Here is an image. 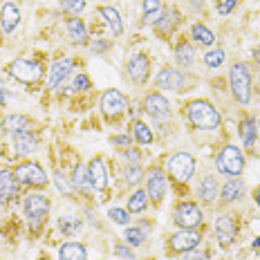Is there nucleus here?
Returning a JSON list of instances; mask_svg holds the SVG:
<instances>
[{
    "label": "nucleus",
    "mask_w": 260,
    "mask_h": 260,
    "mask_svg": "<svg viewBox=\"0 0 260 260\" xmlns=\"http://www.w3.org/2000/svg\"><path fill=\"white\" fill-rule=\"evenodd\" d=\"M204 63H207V68H220L222 63H224V50H211V52H207L204 54Z\"/></svg>",
    "instance_id": "nucleus-38"
},
{
    "label": "nucleus",
    "mask_w": 260,
    "mask_h": 260,
    "mask_svg": "<svg viewBox=\"0 0 260 260\" xmlns=\"http://www.w3.org/2000/svg\"><path fill=\"white\" fill-rule=\"evenodd\" d=\"M146 207H148V193H146L144 188H139V191H135L130 195V202H128L130 213H142Z\"/></svg>",
    "instance_id": "nucleus-28"
},
{
    "label": "nucleus",
    "mask_w": 260,
    "mask_h": 260,
    "mask_svg": "<svg viewBox=\"0 0 260 260\" xmlns=\"http://www.w3.org/2000/svg\"><path fill=\"white\" fill-rule=\"evenodd\" d=\"M242 195H245V184H242L240 180H229L224 186H222L220 200L224 204H231V202H238Z\"/></svg>",
    "instance_id": "nucleus-21"
},
{
    "label": "nucleus",
    "mask_w": 260,
    "mask_h": 260,
    "mask_svg": "<svg viewBox=\"0 0 260 260\" xmlns=\"http://www.w3.org/2000/svg\"><path fill=\"white\" fill-rule=\"evenodd\" d=\"M16 193H18V180L12 171L3 169L0 171V202H9Z\"/></svg>",
    "instance_id": "nucleus-18"
},
{
    "label": "nucleus",
    "mask_w": 260,
    "mask_h": 260,
    "mask_svg": "<svg viewBox=\"0 0 260 260\" xmlns=\"http://www.w3.org/2000/svg\"><path fill=\"white\" fill-rule=\"evenodd\" d=\"M238 0H218V14L220 16H229L236 9Z\"/></svg>",
    "instance_id": "nucleus-41"
},
{
    "label": "nucleus",
    "mask_w": 260,
    "mask_h": 260,
    "mask_svg": "<svg viewBox=\"0 0 260 260\" xmlns=\"http://www.w3.org/2000/svg\"><path fill=\"white\" fill-rule=\"evenodd\" d=\"M240 137H242V144L247 148H251L253 142H256V121L253 119H245L240 123Z\"/></svg>",
    "instance_id": "nucleus-30"
},
{
    "label": "nucleus",
    "mask_w": 260,
    "mask_h": 260,
    "mask_svg": "<svg viewBox=\"0 0 260 260\" xmlns=\"http://www.w3.org/2000/svg\"><path fill=\"white\" fill-rule=\"evenodd\" d=\"M61 9L65 14L79 16V14H83V9H85V0H61Z\"/></svg>",
    "instance_id": "nucleus-37"
},
{
    "label": "nucleus",
    "mask_w": 260,
    "mask_h": 260,
    "mask_svg": "<svg viewBox=\"0 0 260 260\" xmlns=\"http://www.w3.org/2000/svg\"><path fill=\"white\" fill-rule=\"evenodd\" d=\"M123 157H126V159H130L133 164H139V157H142V155H139L135 148H130V146H128V148L123 150Z\"/></svg>",
    "instance_id": "nucleus-47"
},
{
    "label": "nucleus",
    "mask_w": 260,
    "mask_h": 260,
    "mask_svg": "<svg viewBox=\"0 0 260 260\" xmlns=\"http://www.w3.org/2000/svg\"><path fill=\"white\" fill-rule=\"evenodd\" d=\"M65 27H68V36L72 43H77V45H83L85 41H88V29H85L83 20L79 18V16H72V18L65 23Z\"/></svg>",
    "instance_id": "nucleus-20"
},
{
    "label": "nucleus",
    "mask_w": 260,
    "mask_h": 260,
    "mask_svg": "<svg viewBox=\"0 0 260 260\" xmlns=\"http://www.w3.org/2000/svg\"><path fill=\"white\" fill-rule=\"evenodd\" d=\"M81 229V222L77 218H61L58 220V231L63 236H74Z\"/></svg>",
    "instance_id": "nucleus-35"
},
{
    "label": "nucleus",
    "mask_w": 260,
    "mask_h": 260,
    "mask_svg": "<svg viewBox=\"0 0 260 260\" xmlns=\"http://www.w3.org/2000/svg\"><path fill=\"white\" fill-rule=\"evenodd\" d=\"M229 85L238 104H249L251 99V74L245 63H234L229 70Z\"/></svg>",
    "instance_id": "nucleus-2"
},
{
    "label": "nucleus",
    "mask_w": 260,
    "mask_h": 260,
    "mask_svg": "<svg viewBox=\"0 0 260 260\" xmlns=\"http://www.w3.org/2000/svg\"><path fill=\"white\" fill-rule=\"evenodd\" d=\"M144 108H146V112L155 119H164V117L171 115L169 99H166L164 94H159V92H150V94L144 99Z\"/></svg>",
    "instance_id": "nucleus-13"
},
{
    "label": "nucleus",
    "mask_w": 260,
    "mask_h": 260,
    "mask_svg": "<svg viewBox=\"0 0 260 260\" xmlns=\"http://www.w3.org/2000/svg\"><path fill=\"white\" fill-rule=\"evenodd\" d=\"M5 101L7 99H5V90H3V83H0V106H5Z\"/></svg>",
    "instance_id": "nucleus-49"
},
{
    "label": "nucleus",
    "mask_w": 260,
    "mask_h": 260,
    "mask_svg": "<svg viewBox=\"0 0 260 260\" xmlns=\"http://www.w3.org/2000/svg\"><path fill=\"white\" fill-rule=\"evenodd\" d=\"M144 177V171L139 169V164H130L126 169V182L130 186H135V184H139V180Z\"/></svg>",
    "instance_id": "nucleus-39"
},
{
    "label": "nucleus",
    "mask_w": 260,
    "mask_h": 260,
    "mask_svg": "<svg viewBox=\"0 0 260 260\" xmlns=\"http://www.w3.org/2000/svg\"><path fill=\"white\" fill-rule=\"evenodd\" d=\"M99 14L106 18L108 27L112 29V36H121L123 34V23H121V16L115 7H108V5H101L99 7Z\"/></svg>",
    "instance_id": "nucleus-23"
},
{
    "label": "nucleus",
    "mask_w": 260,
    "mask_h": 260,
    "mask_svg": "<svg viewBox=\"0 0 260 260\" xmlns=\"http://www.w3.org/2000/svg\"><path fill=\"white\" fill-rule=\"evenodd\" d=\"M108 47H110V43H108V41H96V43H92V52H106Z\"/></svg>",
    "instance_id": "nucleus-48"
},
{
    "label": "nucleus",
    "mask_w": 260,
    "mask_h": 260,
    "mask_svg": "<svg viewBox=\"0 0 260 260\" xmlns=\"http://www.w3.org/2000/svg\"><path fill=\"white\" fill-rule=\"evenodd\" d=\"M9 74L16 81H23V83H34L43 77V68L41 63L29 61V58H16L9 63Z\"/></svg>",
    "instance_id": "nucleus-4"
},
{
    "label": "nucleus",
    "mask_w": 260,
    "mask_h": 260,
    "mask_svg": "<svg viewBox=\"0 0 260 260\" xmlns=\"http://www.w3.org/2000/svg\"><path fill=\"white\" fill-rule=\"evenodd\" d=\"M198 245H200V234H198V231H193V229L177 231V234L171 236V240H169L171 251H175V253L191 251V249H195Z\"/></svg>",
    "instance_id": "nucleus-12"
},
{
    "label": "nucleus",
    "mask_w": 260,
    "mask_h": 260,
    "mask_svg": "<svg viewBox=\"0 0 260 260\" xmlns=\"http://www.w3.org/2000/svg\"><path fill=\"white\" fill-rule=\"evenodd\" d=\"M72 184L74 188H81V191H88L90 188V177H88V169L83 166H77L72 173Z\"/></svg>",
    "instance_id": "nucleus-34"
},
{
    "label": "nucleus",
    "mask_w": 260,
    "mask_h": 260,
    "mask_svg": "<svg viewBox=\"0 0 260 260\" xmlns=\"http://www.w3.org/2000/svg\"><path fill=\"white\" fill-rule=\"evenodd\" d=\"M108 218H110V220H115L117 222V224H126V222H128V211L126 209H110V211H108Z\"/></svg>",
    "instance_id": "nucleus-40"
},
{
    "label": "nucleus",
    "mask_w": 260,
    "mask_h": 260,
    "mask_svg": "<svg viewBox=\"0 0 260 260\" xmlns=\"http://www.w3.org/2000/svg\"><path fill=\"white\" fill-rule=\"evenodd\" d=\"M200 198L204 200V202H213L215 198H218V180H215L213 175H207L200 184Z\"/></svg>",
    "instance_id": "nucleus-27"
},
{
    "label": "nucleus",
    "mask_w": 260,
    "mask_h": 260,
    "mask_svg": "<svg viewBox=\"0 0 260 260\" xmlns=\"http://www.w3.org/2000/svg\"><path fill=\"white\" fill-rule=\"evenodd\" d=\"M256 202H258V207H260V188H258V193H256Z\"/></svg>",
    "instance_id": "nucleus-50"
},
{
    "label": "nucleus",
    "mask_w": 260,
    "mask_h": 260,
    "mask_svg": "<svg viewBox=\"0 0 260 260\" xmlns=\"http://www.w3.org/2000/svg\"><path fill=\"white\" fill-rule=\"evenodd\" d=\"M215 169L222 175H229V177H238L245 169V155L238 146H224L220 150L218 159H215Z\"/></svg>",
    "instance_id": "nucleus-3"
},
{
    "label": "nucleus",
    "mask_w": 260,
    "mask_h": 260,
    "mask_svg": "<svg viewBox=\"0 0 260 260\" xmlns=\"http://www.w3.org/2000/svg\"><path fill=\"white\" fill-rule=\"evenodd\" d=\"M14 144H16V150L18 155H29L39 148V139L29 133V130H23V133H16L14 137Z\"/></svg>",
    "instance_id": "nucleus-22"
},
{
    "label": "nucleus",
    "mask_w": 260,
    "mask_h": 260,
    "mask_svg": "<svg viewBox=\"0 0 260 260\" xmlns=\"http://www.w3.org/2000/svg\"><path fill=\"white\" fill-rule=\"evenodd\" d=\"M14 175L20 184H27V186H34V188H43L47 184L45 171H43L41 164H36V161H27V164L16 166Z\"/></svg>",
    "instance_id": "nucleus-6"
},
{
    "label": "nucleus",
    "mask_w": 260,
    "mask_h": 260,
    "mask_svg": "<svg viewBox=\"0 0 260 260\" xmlns=\"http://www.w3.org/2000/svg\"><path fill=\"white\" fill-rule=\"evenodd\" d=\"M23 211L29 220H43L50 213V200L41 193H31L23 200Z\"/></svg>",
    "instance_id": "nucleus-9"
},
{
    "label": "nucleus",
    "mask_w": 260,
    "mask_h": 260,
    "mask_svg": "<svg viewBox=\"0 0 260 260\" xmlns=\"http://www.w3.org/2000/svg\"><path fill=\"white\" fill-rule=\"evenodd\" d=\"M126 106H128L126 96L119 90H108V92H104V96H101V112H104L106 117H119L126 110Z\"/></svg>",
    "instance_id": "nucleus-10"
},
{
    "label": "nucleus",
    "mask_w": 260,
    "mask_h": 260,
    "mask_svg": "<svg viewBox=\"0 0 260 260\" xmlns=\"http://www.w3.org/2000/svg\"><path fill=\"white\" fill-rule=\"evenodd\" d=\"M193 58H195V52H193L191 43H188V41L177 43V47H175V61H177V65H182V68H191Z\"/></svg>",
    "instance_id": "nucleus-25"
},
{
    "label": "nucleus",
    "mask_w": 260,
    "mask_h": 260,
    "mask_svg": "<svg viewBox=\"0 0 260 260\" xmlns=\"http://www.w3.org/2000/svg\"><path fill=\"white\" fill-rule=\"evenodd\" d=\"M146 193H148V198L153 200L155 204H159L161 200H164L166 195V188H169V182H166V175L161 169H150L148 175H146Z\"/></svg>",
    "instance_id": "nucleus-8"
},
{
    "label": "nucleus",
    "mask_w": 260,
    "mask_h": 260,
    "mask_svg": "<svg viewBox=\"0 0 260 260\" xmlns=\"http://www.w3.org/2000/svg\"><path fill=\"white\" fill-rule=\"evenodd\" d=\"M58 258L61 260H88V253H85V247L79 245V242H65L58 249Z\"/></svg>",
    "instance_id": "nucleus-24"
},
{
    "label": "nucleus",
    "mask_w": 260,
    "mask_h": 260,
    "mask_svg": "<svg viewBox=\"0 0 260 260\" xmlns=\"http://www.w3.org/2000/svg\"><path fill=\"white\" fill-rule=\"evenodd\" d=\"M148 74H150L148 56H146V54H133V56L128 58V77L137 85H142L148 81Z\"/></svg>",
    "instance_id": "nucleus-11"
},
{
    "label": "nucleus",
    "mask_w": 260,
    "mask_h": 260,
    "mask_svg": "<svg viewBox=\"0 0 260 260\" xmlns=\"http://www.w3.org/2000/svg\"><path fill=\"white\" fill-rule=\"evenodd\" d=\"M215 238L222 247H231L236 240V220L231 215H220L215 220Z\"/></svg>",
    "instance_id": "nucleus-14"
},
{
    "label": "nucleus",
    "mask_w": 260,
    "mask_h": 260,
    "mask_svg": "<svg viewBox=\"0 0 260 260\" xmlns=\"http://www.w3.org/2000/svg\"><path fill=\"white\" fill-rule=\"evenodd\" d=\"M171 18H173V14L169 12H161V16L155 20V29H157V34H161V36H166V34H171V29H173V23H171Z\"/></svg>",
    "instance_id": "nucleus-36"
},
{
    "label": "nucleus",
    "mask_w": 260,
    "mask_h": 260,
    "mask_svg": "<svg viewBox=\"0 0 260 260\" xmlns=\"http://www.w3.org/2000/svg\"><path fill=\"white\" fill-rule=\"evenodd\" d=\"M18 23H20V9L14 3H5L3 9H0V25H3V29L9 34V31L16 29Z\"/></svg>",
    "instance_id": "nucleus-19"
},
{
    "label": "nucleus",
    "mask_w": 260,
    "mask_h": 260,
    "mask_svg": "<svg viewBox=\"0 0 260 260\" xmlns=\"http://www.w3.org/2000/svg\"><path fill=\"white\" fill-rule=\"evenodd\" d=\"M142 9H144L146 23H148V20H157V18L161 16V12H164V9H161V3H159V0H144V3H142Z\"/></svg>",
    "instance_id": "nucleus-32"
},
{
    "label": "nucleus",
    "mask_w": 260,
    "mask_h": 260,
    "mask_svg": "<svg viewBox=\"0 0 260 260\" xmlns=\"http://www.w3.org/2000/svg\"><path fill=\"white\" fill-rule=\"evenodd\" d=\"M110 142H112V146H123V148H128L130 146V135H119V137H112Z\"/></svg>",
    "instance_id": "nucleus-46"
},
{
    "label": "nucleus",
    "mask_w": 260,
    "mask_h": 260,
    "mask_svg": "<svg viewBox=\"0 0 260 260\" xmlns=\"http://www.w3.org/2000/svg\"><path fill=\"white\" fill-rule=\"evenodd\" d=\"M184 83H186V79H184V74L175 68H164L159 74H157V85H159L161 90L177 92V90L184 88Z\"/></svg>",
    "instance_id": "nucleus-16"
},
{
    "label": "nucleus",
    "mask_w": 260,
    "mask_h": 260,
    "mask_svg": "<svg viewBox=\"0 0 260 260\" xmlns=\"http://www.w3.org/2000/svg\"><path fill=\"white\" fill-rule=\"evenodd\" d=\"M27 123H29V119H27L25 115H7L3 121L5 130H9V133H23V130L27 128Z\"/></svg>",
    "instance_id": "nucleus-29"
},
{
    "label": "nucleus",
    "mask_w": 260,
    "mask_h": 260,
    "mask_svg": "<svg viewBox=\"0 0 260 260\" xmlns=\"http://www.w3.org/2000/svg\"><path fill=\"white\" fill-rule=\"evenodd\" d=\"M115 256L119 258H123V260H135V253H133V249H130V245H117L115 247Z\"/></svg>",
    "instance_id": "nucleus-43"
},
{
    "label": "nucleus",
    "mask_w": 260,
    "mask_h": 260,
    "mask_svg": "<svg viewBox=\"0 0 260 260\" xmlns=\"http://www.w3.org/2000/svg\"><path fill=\"white\" fill-rule=\"evenodd\" d=\"M169 173L173 175V180H175V182L186 184L193 177V173H195V159H193V155H188V153L173 155L171 161H169Z\"/></svg>",
    "instance_id": "nucleus-5"
},
{
    "label": "nucleus",
    "mask_w": 260,
    "mask_h": 260,
    "mask_svg": "<svg viewBox=\"0 0 260 260\" xmlns=\"http://www.w3.org/2000/svg\"><path fill=\"white\" fill-rule=\"evenodd\" d=\"M173 220L180 229H195V226L202 224V211L193 202H182L173 213Z\"/></svg>",
    "instance_id": "nucleus-7"
},
{
    "label": "nucleus",
    "mask_w": 260,
    "mask_h": 260,
    "mask_svg": "<svg viewBox=\"0 0 260 260\" xmlns=\"http://www.w3.org/2000/svg\"><path fill=\"white\" fill-rule=\"evenodd\" d=\"M123 240H126V245H130V247H142L146 242V231L139 229V226H128V229L123 231Z\"/></svg>",
    "instance_id": "nucleus-31"
},
{
    "label": "nucleus",
    "mask_w": 260,
    "mask_h": 260,
    "mask_svg": "<svg viewBox=\"0 0 260 260\" xmlns=\"http://www.w3.org/2000/svg\"><path fill=\"white\" fill-rule=\"evenodd\" d=\"M191 36H193V41H198L200 45H204V47H211L215 43V36H213V31L209 29V27H204L202 23H195L191 27Z\"/></svg>",
    "instance_id": "nucleus-26"
},
{
    "label": "nucleus",
    "mask_w": 260,
    "mask_h": 260,
    "mask_svg": "<svg viewBox=\"0 0 260 260\" xmlns=\"http://www.w3.org/2000/svg\"><path fill=\"white\" fill-rule=\"evenodd\" d=\"M54 182H56V188H58V191H61L63 195H70V193H72V188L68 186V180H65L61 173H56V175H54Z\"/></svg>",
    "instance_id": "nucleus-44"
},
{
    "label": "nucleus",
    "mask_w": 260,
    "mask_h": 260,
    "mask_svg": "<svg viewBox=\"0 0 260 260\" xmlns=\"http://www.w3.org/2000/svg\"><path fill=\"white\" fill-rule=\"evenodd\" d=\"M90 79L85 77V74H77V77H74V81H72V88L77 90V92H81V90H90Z\"/></svg>",
    "instance_id": "nucleus-42"
},
{
    "label": "nucleus",
    "mask_w": 260,
    "mask_h": 260,
    "mask_svg": "<svg viewBox=\"0 0 260 260\" xmlns=\"http://www.w3.org/2000/svg\"><path fill=\"white\" fill-rule=\"evenodd\" d=\"M258 128H260V121H258Z\"/></svg>",
    "instance_id": "nucleus-51"
},
{
    "label": "nucleus",
    "mask_w": 260,
    "mask_h": 260,
    "mask_svg": "<svg viewBox=\"0 0 260 260\" xmlns=\"http://www.w3.org/2000/svg\"><path fill=\"white\" fill-rule=\"evenodd\" d=\"M72 68H74L72 58H58V61H54L52 68H50V74H47V85H50L52 90L58 88V85H61L63 81L70 77Z\"/></svg>",
    "instance_id": "nucleus-15"
},
{
    "label": "nucleus",
    "mask_w": 260,
    "mask_h": 260,
    "mask_svg": "<svg viewBox=\"0 0 260 260\" xmlns=\"http://www.w3.org/2000/svg\"><path fill=\"white\" fill-rule=\"evenodd\" d=\"M88 177H90V186L96 188V191H104L108 186V171L101 157H94L88 164Z\"/></svg>",
    "instance_id": "nucleus-17"
},
{
    "label": "nucleus",
    "mask_w": 260,
    "mask_h": 260,
    "mask_svg": "<svg viewBox=\"0 0 260 260\" xmlns=\"http://www.w3.org/2000/svg\"><path fill=\"white\" fill-rule=\"evenodd\" d=\"M133 130H135V139H137L139 144H144V146L153 144V133H150V128L146 126L144 121H135Z\"/></svg>",
    "instance_id": "nucleus-33"
},
{
    "label": "nucleus",
    "mask_w": 260,
    "mask_h": 260,
    "mask_svg": "<svg viewBox=\"0 0 260 260\" xmlns=\"http://www.w3.org/2000/svg\"><path fill=\"white\" fill-rule=\"evenodd\" d=\"M186 119L200 130L220 128V112L209 101H202V99H195L186 106Z\"/></svg>",
    "instance_id": "nucleus-1"
},
{
    "label": "nucleus",
    "mask_w": 260,
    "mask_h": 260,
    "mask_svg": "<svg viewBox=\"0 0 260 260\" xmlns=\"http://www.w3.org/2000/svg\"><path fill=\"white\" fill-rule=\"evenodd\" d=\"M184 260H209V258L204 251H195V249H191V251H184Z\"/></svg>",
    "instance_id": "nucleus-45"
}]
</instances>
